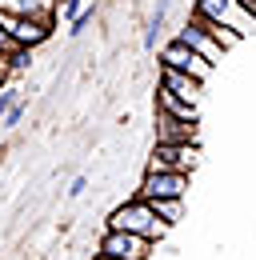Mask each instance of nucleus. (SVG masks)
<instances>
[{"instance_id":"nucleus-17","label":"nucleus","mask_w":256,"mask_h":260,"mask_svg":"<svg viewBox=\"0 0 256 260\" xmlns=\"http://www.w3.org/2000/svg\"><path fill=\"white\" fill-rule=\"evenodd\" d=\"M20 116H24V104L16 100V104H12L8 112H4V120H0V124H4V128H16V124H20Z\"/></svg>"},{"instance_id":"nucleus-3","label":"nucleus","mask_w":256,"mask_h":260,"mask_svg":"<svg viewBox=\"0 0 256 260\" xmlns=\"http://www.w3.org/2000/svg\"><path fill=\"white\" fill-rule=\"evenodd\" d=\"M0 28L12 36L20 48H40L52 36V20H36V16H16L8 8H0Z\"/></svg>"},{"instance_id":"nucleus-14","label":"nucleus","mask_w":256,"mask_h":260,"mask_svg":"<svg viewBox=\"0 0 256 260\" xmlns=\"http://www.w3.org/2000/svg\"><path fill=\"white\" fill-rule=\"evenodd\" d=\"M140 200H144V196H140ZM148 208L156 212L164 224H172V220L180 216V200H176V196H152V200H148Z\"/></svg>"},{"instance_id":"nucleus-23","label":"nucleus","mask_w":256,"mask_h":260,"mask_svg":"<svg viewBox=\"0 0 256 260\" xmlns=\"http://www.w3.org/2000/svg\"><path fill=\"white\" fill-rule=\"evenodd\" d=\"M4 76H8V68H0V84H4Z\"/></svg>"},{"instance_id":"nucleus-16","label":"nucleus","mask_w":256,"mask_h":260,"mask_svg":"<svg viewBox=\"0 0 256 260\" xmlns=\"http://www.w3.org/2000/svg\"><path fill=\"white\" fill-rule=\"evenodd\" d=\"M16 100H20V92H16V88H8V84L0 88V120H4V112H8V108H12Z\"/></svg>"},{"instance_id":"nucleus-10","label":"nucleus","mask_w":256,"mask_h":260,"mask_svg":"<svg viewBox=\"0 0 256 260\" xmlns=\"http://www.w3.org/2000/svg\"><path fill=\"white\" fill-rule=\"evenodd\" d=\"M196 120H180L172 112H160L156 108V140L160 144H184V140H196Z\"/></svg>"},{"instance_id":"nucleus-2","label":"nucleus","mask_w":256,"mask_h":260,"mask_svg":"<svg viewBox=\"0 0 256 260\" xmlns=\"http://www.w3.org/2000/svg\"><path fill=\"white\" fill-rule=\"evenodd\" d=\"M196 16H204V20H212V24L232 28L240 40L256 32V12L244 4V0H200V4H196Z\"/></svg>"},{"instance_id":"nucleus-4","label":"nucleus","mask_w":256,"mask_h":260,"mask_svg":"<svg viewBox=\"0 0 256 260\" xmlns=\"http://www.w3.org/2000/svg\"><path fill=\"white\" fill-rule=\"evenodd\" d=\"M96 252H108V256H116V260H148L152 240H144L136 232H124V228H108L100 236V248Z\"/></svg>"},{"instance_id":"nucleus-1","label":"nucleus","mask_w":256,"mask_h":260,"mask_svg":"<svg viewBox=\"0 0 256 260\" xmlns=\"http://www.w3.org/2000/svg\"><path fill=\"white\" fill-rule=\"evenodd\" d=\"M108 228H124V232H136V236H144V240H152L156 244L160 236L168 232V224L160 220L156 212L148 208V200H128V204H120L112 216H108Z\"/></svg>"},{"instance_id":"nucleus-11","label":"nucleus","mask_w":256,"mask_h":260,"mask_svg":"<svg viewBox=\"0 0 256 260\" xmlns=\"http://www.w3.org/2000/svg\"><path fill=\"white\" fill-rule=\"evenodd\" d=\"M0 8H8L16 16H36V20L56 24V0H0Z\"/></svg>"},{"instance_id":"nucleus-12","label":"nucleus","mask_w":256,"mask_h":260,"mask_svg":"<svg viewBox=\"0 0 256 260\" xmlns=\"http://www.w3.org/2000/svg\"><path fill=\"white\" fill-rule=\"evenodd\" d=\"M156 108H160V112H172V116H180V120H196V104L180 100L172 88H164V84L156 88Z\"/></svg>"},{"instance_id":"nucleus-5","label":"nucleus","mask_w":256,"mask_h":260,"mask_svg":"<svg viewBox=\"0 0 256 260\" xmlns=\"http://www.w3.org/2000/svg\"><path fill=\"white\" fill-rule=\"evenodd\" d=\"M160 64L180 68V72H188L196 80H208V76H212V60H204L200 52H192L184 40H168V44L160 48Z\"/></svg>"},{"instance_id":"nucleus-7","label":"nucleus","mask_w":256,"mask_h":260,"mask_svg":"<svg viewBox=\"0 0 256 260\" xmlns=\"http://www.w3.org/2000/svg\"><path fill=\"white\" fill-rule=\"evenodd\" d=\"M196 164H200V148H196V140H184V144H160V140H156L148 168H176V172H192Z\"/></svg>"},{"instance_id":"nucleus-15","label":"nucleus","mask_w":256,"mask_h":260,"mask_svg":"<svg viewBox=\"0 0 256 260\" xmlns=\"http://www.w3.org/2000/svg\"><path fill=\"white\" fill-rule=\"evenodd\" d=\"M88 24H92V8H80V12L72 16V28H68V36H80Z\"/></svg>"},{"instance_id":"nucleus-20","label":"nucleus","mask_w":256,"mask_h":260,"mask_svg":"<svg viewBox=\"0 0 256 260\" xmlns=\"http://www.w3.org/2000/svg\"><path fill=\"white\" fill-rule=\"evenodd\" d=\"M80 8H84V0H64V16H68V20H72Z\"/></svg>"},{"instance_id":"nucleus-13","label":"nucleus","mask_w":256,"mask_h":260,"mask_svg":"<svg viewBox=\"0 0 256 260\" xmlns=\"http://www.w3.org/2000/svg\"><path fill=\"white\" fill-rule=\"evenodd\" d=\"M168 4H172V0H156V12H152V20H148V28H144V48H156L160 32H164V20H168Z\"/></svg>"},{"instance_id":"nucleus-6","label":"nucleus","mask_w":256,"mask_h":260,"mask_svg":"<svg viewBox=\"0 0 256 260\" xmlns=\"http://www.w3.org/2000/svg\"><path fill=\"white\" fill-rule=\"evenodd\" d=\"M188 192V172H176V168H148L144 180H140V196L152 200V196H176L184 200Z\"/></svg>"},{"instance_id":"nucleus-22","label":"nucleus","mask_w":256,"mask_h":260,"mask_svg":"<svg viewBox=\"0 0 256 260\" xmlns=\"http://www.w3.org/2000/svg\"><path fill=\"white\" fill-rule=\"evenodd\" d=\"M0 68H8V52H0Z\"/></svg>"},{"instance_id":"nucleus-8","label":"nucleus","mask_w":256,"mask_h":260,"mask_svg":"<svg viewBox=\"0 0 256 260\" xmlns=\"http://www.w3.org/2000/svg\"><path fill=\"white\" fill-rule=\"evenodd\" d=\"M176 40H184L192 52H200V56H204V60H212V64H216V60L224 56V48L216 44V40H212V32L204 28V20H200L196 12H192V20H184V28L176 32Z\"/></svg>"},{"instance_id":"nucleus-9","label":"nucleus","mask_w":256,"mask_h":260,"mask_svg":"<svg viewBox=\"0 0 256 260\" xmlns=\"http://www.w3.org/2000/svg\"><path fill=\"white\" fill-rule=\"evenodd\" d=\"M160 84L164 88H172L180 100H188V104H196L200 108V88H204V80H196V76H188V72H180V68H168V64H160Z\"/></svg>"},{"instance_id":"nucleus-19","label":"nucleus","mask_w":256,"mask_h":260,"mask_svg":"<svg viewBox=\"0 0 256 260\" xmlns=\"http://www.w3.org/2000/svg\"><path fill=\"white\" fill-rule=\"evenodd\" d=\"M0 52H8V56H12V52H20V44H16L12 36L4 32V28H0Z\"/></svg>"},{"instance_id":"nucleus-21","label":"nucleus","mask_w":256,"mask_h":260,"mask_svg":"<svg viewBox=\"0 0 256 260\" xmlns=\"http://www.w3.org/2000/svg\"><path fill=\"white\" fill-rule=\"evenodd\" d=\"M92 260H116V256H108V252H92Z\"/></svg>"},{"instance_id":"nucleus-18","label":"nucleus","mask_w":256,"mask_h":260,"mask_svg":"<svg viewBox=\"0 0 256 260\" xmlns=\"http://www.w3.org/2000/svg\"><path fill=\"white\" fill-rule=\"evenodd\" d=\"M84 188H88V176H72V184H68V196L76 200V196H84Z\"/></svg>"},{"instance_id":"nucleus-24","label":"nucleus","mask_w":256,"mask_h":260,"mask_svg":"<svg viewBox=\"0 0 256 260\" xmlns=\"http://www.w3.org/2000/svg\"><path fill=\"white\" fill-rule=\"evenodd\" d=\"M244 4H248V8H252V12H256V0H244Z\"/></svg>"}]
</instances>
